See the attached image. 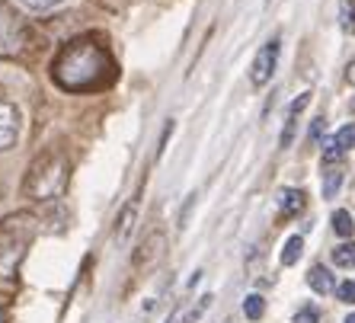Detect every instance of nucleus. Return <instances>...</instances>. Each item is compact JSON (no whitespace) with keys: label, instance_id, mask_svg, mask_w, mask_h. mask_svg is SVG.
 <instances>
[{"label":"nucleus","instance_id":"0eeeda50","mask_svg":"<svg viewBox=\"0 0 355 323\" xmlns=\"http://www.w3.org/2000/svg\"><path fill=\"white\" fill-rule=\"evenodd\" d=\"M307 103H311V93H301L295 103L288 106V122H285V132H282V148H288L291 141H295V128H297V116L307 109Z\"/></svg>","mask_w":355,"mask_h":323},{"label":"nucleus","instance_id":"a878e982","mask_svg":"<svg viewBox=\"0 0 355 323\" xmlns=\"http://www.w3.org/2000/svg\"><path fill=\"white\" fill-rule=\"evenodd\" d=\"M0 323H7V320H3V311H0Z\"/></svg>","mask_w":355,"mask_h":323},{"label":"nucleus","instance_id":"9b49d317","mask_svg":"<svg viewBox=\"0 0 355 323\" xmlns=\"http://www.w3.org/2000/svg\"><path fill=\"white\" fill-rule=\"evenodd\" d=\"M339 186H343V166L327 164V170H323V199H333Z\"/></svg>","mask_w":355,"mask_h":323},{"label":"nucleus","instance_id":"39448f33","mask_svg":"<svg viewBox=\"0 0 355 323\" xmlns=\"http://www.w3.org/2000/svg\"><path fill=\"white\" fill-rule=\"evenodd\" d=\"M275 64H279V39H269L263 49L257 51L253 67H250V80H253V87H263V83L272 80Z\"/></svg>","mask_w":355,"mask_h":323},{"label":"nucleus","instance_id":"dca6fc26","mask_svg":"<svg viewBox=\"0 0 355 323\" xmlns=\"http://www.w3.org/2000/svg\"><path fill=\"white\" fill-rule=\"evenodd\" d=\"M243 314H247V320H259V317L266 314L263 295H247V301H243Z\"/></svg>","mask_w":355,"mask_h":323},{"label":"nucleus","instance_id":"423d86ee","mask_svg":"<svg viewBox=\"0 0 355 323\" xmlns=\"http://www.w3.org/2000/svg\"><path fill=\"white\" fill-rule=\"evenodd\" d=\"M19 138V112L17 106L0 100V150H10Z\"/></svg>","mask_w":355,"mask_h":323},{"label":"nucleus","instance_id":"9d476101","mask_svg":"<svg viewBox=\"0 0 355 323\" xmlns=\"http://www.w3.org/2000/svg\"><path fill=\"white\" fill-rule=\"evenodd\" d=\"M304 208V192L301 189H282L279 192V211L285 218H295Z\"/></svg>","mask_w":355,"mask_h":323},{"label":"nucleus","instance_id":"4468645a","mask_svg":"<svg viewBox=\"0 0 355 323\" xmlns=\"http://www.w3.org/2000/svg\"><path fill=\"white\" fill-rule=\"evenodd\" d=\"M333 231L339 234V237H352V231H355V221H352V215H349L346 208H339V211H333Z\"/></svg>","mask_w":355,"mask_h":323},{"label":"nucleus","instance_id":"f8f14e48","mask_svg":"<svg viewBox=\"0 0 355 323\" xmlns=\"http://www.w3.org/2000/svg\"><path fill=\"white\" fill-rule=\"evenodd\" d=\"M135 211H138V205H135V202H128V205L122 208V215H119V224H116V237H119V241H125V237L132 234Z\"/></svg>","mask_w":355,"mask_h":323},{"label":"nucleus","instance_id":"1a4fd4ad","mask_svg":"<svg viewBox=\"0 0 355 323\" xmlns=\"http://www.w3.org/2000/svg\"><path fill=\"white\" fill-rule=\"evenodd\" d=\"M160 250H164V234L154 231V234L148 237V241L141 243L138 253H135V265H138V269H141V265H148L154 256H160Z\"/></svg>","mask_w":355,"mask_h":323},{"label":"nucleus","instance_id":"ddd939ff","mask_svg":"<svg viewBox=\"0 0 355 323\" xmlns=\"http://www.w3.org/2000/svg\"><path fill=\"white\" fill-rule=\"evenodd\" d=\"M301 253H304V241L301 237H288L285 247H282V265H295L301 259Z\"/></svg>","mask_w":355,"mask_h":323},{"label":"nucleus","instance_id":"7ed1b4c3","mask_svg":"<svg viewBox=\"0 0 355 323\" xmlns=\"http://www.w3.org/2000/svg\"><path fill=\"white\" fill-rule=\"evenodd\" d=\"M35 234V218L33 215H13L0 227V275H13L19 256L26 253V243Z\"/></svg>","mask_w":355,"mask_h":323},{"label":"nucleus","instance_id":"2eb2a0df","mask_svg":"<svg viewBox=\"0 0 355 323\" xmlns=\"http://www.w3.org/2000/svg\"><path fill=\"white\" fill-rule=\"evenodd\" d=\"M339 26H343V33H355V0L339 3Z\"/></svg>","mask_w":355,"mask_h":323},{"label":"nucleus","instance_id":"393cba45","mask_svg":"<svg viewBox=\"0 0 355 323\" xmlns=\"http://www.w3.org/2000/svg\"><path fill=\"white\" fill-rule=\"evenodd\" d=\"M346 323H355V314H349V317H346Z\"/></svg>","mask_w":355,"mask_h":323},{"label":"nucleus","instance_id":"412c9836","mask_svg":"<svg viewBox=\"0 0 355 323\" xmlns=\"http://www.w3.org/2000/svg\"><path fill=\"white\" fill-rule=\"evenodd\" d=\"M336 298L346 301V304H355V282H343L336 285Z\"/></svg>","mask_w":355,"mask_h":323},{"label":"nucleus","instance_id":"f257e3e1","mask_svg":"<svg viewBox=\"0 0 355 323\" xmlns=\"http://www.w3.org/2000/svg\"><path fill=\"white\" fill-rule=\"evenodd\" d=\"M109 77V55L90 39H77L55 61V80L71 93L93 90Z\"/></svg>","mask_w":355,"mask_h":323},{"label":"nucleus","instance_id":"6e6552de","mask_svg":"<svg viewBox=\"0 0 355 323\" xmlns=\"http://www.w3.org/2000/svg\"><path fill=\"white\" fill-rule=\"evenodd\" d=\"M307 285H311L317 295H330V291H336V279H333V272L327 269V265H314V269L307 272Z\"/></svg>","mask_w":355,"mask_h":323},{"label":"nucleus","instance_id":"6ab92c4d","mask_svg":"<svg viewBox=\"0 0 355 323\" xmlns=\"http://www.w3.org/2000/svg\"><path fill=\"white\" fill-rule=\"evenodd\" d=\"M339 157H343V148L336 144V138L323 141V164H339Z\"/></svg>","mask_w":355,"mask_h":323},{"label":"nucleus","instance_id":"f03ea898","mask_svg":"<svg viewBox=\"0 0 355 323\" xmlns=\"http://www.w3.org/2000/svg\"><path fill=\"white\" fill-rule=\"evenodd\" d=\"M64 182H67V160L64 154L51 150L45 157H39L26 176V192L33 199H55L64 192Z\"/></svg>","mask_w":355,"mask_h":323},{"label":"nucleus","instance_id":"a211bd4d","mask_svg":"<svg viewBox=\"0 0 355 323\" xmlns=\"http://www.w3.org/2000/svg\"><path fill=\"white\" fill-rule=\"evenodd\" d=\"M336 144L343 150H349V148H355V125H343L336 132Z\"/></svg>","mask_w":355,"mask_h":323},{"label":"nucleus","instance_id":"f3484780","mask_svg":"<svg viewBox=\"0 0 355 323\" xmlns=\"http://www.w3.org/2000/svg\"><path fill=\"white\" fill-rule=\"evenodd\" d=\"M333 263L336 265H343V269H349V265H355V243L352 241H346L343 247H336L333 250Z\"/></svg>","mask_w":355,"mask_h":323},{"label":"nucleus","instance_id":"4be33fe9","mask_svg":"<svg viewBox=\"0 0 355 323\" xmlns=\"http://www.w3.org/2000/svg\"><path fill=\"white\" fill-rule=\"evenodd\" d=\"M29 10H49V7H55V3H61V0H23Z\"/></svg>","mask_w":355,"mask_h":323},{"label":"nucleus","instance_id":"b1692460","mask_svg":"<svg viewBox=\"0 0 355 323\" xmlns=\"http://www.w3.org/2000/svg\"><path fill=\"white\" fill-rule=\"evenodd\" d=\"M346 80H349V83H352V87H355V61H352V64L346 67Z\"/></svg>","mask_w":355,"mask_h":323},{"label":"nucleus","instance_id":"aec40b11","mask_svg":"<svg viewBox=\"0 0 355 323\" xmlns=\"http://www.w3.org/2000/svg\"><path fill=\"white\" fill-rule=\"evenodd\" d=\"M291 323H320V311H317V307H301V311L291 317Z\"/></svg>","mask_w":355,"mask_h":323},{"label":"nucleus","instance_id":"20e7f679","mask_svg":"<svg viewBox=\"0 0 355 323\" xmlns=\"http://www.w3.org/2000/svg\"><path fill=\"white\" fill-rule=\"evenodd\" d=\"M29 49V26L17 10L0 0V58H19Z\"/></svg>","mask_w":355,"mask_h":323},{"label":"nucleus","instance_id":"5701e85b","mask_svg":"<svg viewBox=\"0 0 355 323\" xmlns=\"http://www.w3.org/2000/svg\"><path fill=\"white\" fill-rule=\"evenodd\" d=\"M323 128H327V122L323 119H317L314 125H311V141H320V134H323Z\"/></svg>","mask_w":355,"mask_h":323}]
</instances>
